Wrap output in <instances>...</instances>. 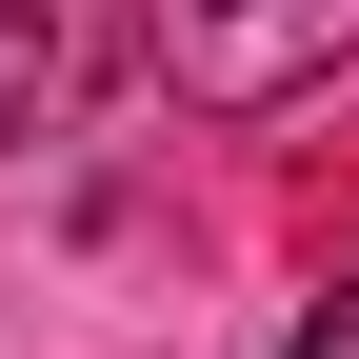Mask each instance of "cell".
<instances>
[{"label": "cell", "mask_w": 359, "mask_h": 359, "mask_svg": "<svg viewBox=\"0 0 359 359\" xmlns=\"http://www.w3.org/2000/svg\"><path fill=\"white\" fill-rule=\"evenodd\" d=\"M280 359H359V280H320V299H299V339Z\"/></svg>", "instance_id": "cell-3"}, {"label": "cell", "mask_w": 359, "mask_h": 359, "mask_svg": "<svg viewBox=\"0 0 359 359\" xmlns=\"http://www.w3.org/2000/svg\"><path fill=\"white\" fill-rule=\"evenodd\" d=\"M120 40H140V0H0V160L60 140V120L120 80Z\"/></svg>", "instance_id": "cell-2"}, {"label": "cell", "mask_w": 359, "mask_h": 359, "mask_svg": "<svg viewBox=\"0 0 359 359\" xmlns=\"http://www.w3.org/2000/svg\"><path fill=\"white\" fill-rule=\"evenodd\" d=\"M140 40H160V80L200 120H259V100L359 60V0H140Z\"/></svg>", "instance_id": "cell-1"}]
</instances>
